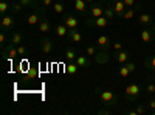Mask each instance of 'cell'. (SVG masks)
I'll return each mask as SVG.
<instances>
[{"label":"cell","instance_id":"6da1fadb","mask_svg":"<svg viewBox=\"0 0 155 115\" xmlns=\"http://www.w3.org/2000/svg\"><path fill=\"white\" fill-rule=\"evenodd\" d=\"M95 92L98 93L102 106H106V107H115L116 104H118V95H116L115 92L106 90V89H99V87H96Z\"/></svg>","mask_w":155,"mask_h":115},{"label":"cell","instance_id":"7a4b0ae2","mask_svg":"<svg viewBox=\"0 0 155 115\" xmlns=\"http://www.w3.org/2000/svg\"><path fill=\"white\" fill-rule=\"evenodd\" d=\"M141 92H143V87H141L138 83L129 84V86L124 89V98H126L127 103H135V101L140 98Z\"/></svg>","mask_w":155,"mask_h":115},{"label":"cell","instance_id":"3957f363","mask_svg":"<svg viewBox=\"0 0 155 115\" xmlns=\"http://www.w3.org/2000/svg\"><path fill=\"white\" fill-rule=\"evenodd\" d=\"M42 17H44V9L42 8H36L34 12H31V14H28L27 17H25V20H27L28 27H37L39 22L42 20Z\"/></svg>","mask_w":155,"mask_h":115},{"label":"cell","instance_id":"277c9868","mask_svg":"<svg viewBox=\"0 0 155 115\" xmlns=\"http://www.w3.org/2000/svg\"><path fill=\"white\" fill-rule=\"evenodd\" d=\"M85 23L88 27H96V28H107L109 27V19L106 16L101 17H85Z\"/></svg>","mask_w":155,"mask_h":115},{"label":"cell","instance_id":"5b68a950","mask_svg":"<svg viewBox=\"0 0 155 115\" xmlns=\"http://www.w3.org/2000/svg\"><path fill=\"white\" fill-rule=\"evenodd\" d=\"M16 25V19H14V14H3L2 19H0V30H6V31H12Z\"/></svg>","mask_w":155,"mask_h":115},{"label":"cell","instance_id":"8992f818","mask_svg":"<svg viewBox=\"0 0 155 115\" xmlns=\"http://www.w3.org/2000/svg\"><path fill=\"white\" fill-rule=\"evenodd\" d=\"M107 5H110V6L113 8V11L116 12V17H118V19L123 17L124 11L127 9V6H126V3L123 2V0H109Z\"/></svg>","mask_w":155,"mask_h":115},{"label":"cell","instance_id":"52a82bcc","mask_svg":"<svg viewBox=\"0 0 155 115\" xmlns=\"http://www.w3.org/2000/svg\"><path fill=\"white\" fill-rule=\"evenodd\" d=\"M39 45H41V50H42L44 55H51V52H53V48H54L53 41H51L48 36H42L41 41H39Z\"/></svg>","mask_w":155,"mask_h":115},{"label":"cell","instance_id":"ba28073f","mask_svg":"<svg viewBox=\"0 0 155 115\" xmlns=\"http://www.w3.org/2000/svg\"><path fill=\"white\" fill-rule=\"evenodd\" d=\"M67 37H68V42H71V44H81L84 39V34L79 28H71V30H68Z\"/></svg>","mask_w":155,"mask_h":115},{"label":"cell","instance_id":"9c48e42d","mask_svg":"<svg viewBox=\"0 0 155 115\" xmlns=\"http://www.w3.org/2000/svg\"><path fill=\"white\" fill-rule=\"evenodd\" d=\"M19 53H17V47L12 45L11 42L8 45L3 47V59H8V61H12L14 58H17Z\"/></svg>","mask_w":155,"mask_h":115},{"label":"cell","instance_id":"30bf717a","mask_svg":"<svg viewBox=\"0 0 155 115\" xmlns=\"http://www.w3.org/2000/svg\"><path fill=\"white\" fill-rule=\"evenodd\" d=\"M96 44H98V48L101 50V52H109V48L112 47L110 37L106 36V34H101L98 39H96Z\"/></svg>","mask_w":155,"mask_h":115},{"label":"cell","instance_id":"8fae6325","mask_svg":"<svg viewBox=\"0 0 155 115\" xmlns=\"http://www.w3.org/2000/svg\"><path fill=\"white\" fill-rule=\"evenodd\" d=\"M62 22L67 25V28H68V30L79 27V20H78V17H76L74 14H71V12H68V14L64 16V17H62Z\"/></svg>","mask_w":155,"mask_h":115},{"label":"cell","instance_id":"7c38bea8","mask_svg":"<svg viewBox=\"0 0 155 115\" xmlns=\"http://www.w3.org/2000/svg\"><path fill=\"white\" fill-rule=\"evenodd\" d=\"M90 16L92 17H101V16H104V3H93V5H90Z\"/></svg>","mask_w":155,"mask_h":115},{"label":"cell","instance_id":"4fadbf2b","mask_svg":"<svg viewBox=\"0 0 155 115\" xmlns=\"http://www.w3.org/2000/svg\"><path fill=\"white\" fill-rule=\"evenodd\" d=\"M140 37H141V41H143V42L149 44V42H152L155 39V34L150 30V27H144L143 30H141V33H140Z\"/></svg>","mask_w":155,"mask_h":115},{"label":"cell","instance_id":"5bb4252c","mask_svg":"<svg viewBox=\"0 0 155 115\" xmlns=\"http://www.w3.org/2000/svg\"><path fill=\"white\" fill-rule=\"evenodd\" d=\"M37 30H39V33H41V34H48L51 30H53V28H51V23H50V20L44 16L42 17V20L41 22H39V25H37Z\"/></svg>","mask_w":155,"mask_h":115},{"label":"cell","instance_id":"9a60e30c","mask_svg":"<svg viewBox=\"0 0 155 115\" xmlns=\"http://www.w3.org/2000/svg\"><path fill=\"white\" fill-rule=\"evenodd\" d=\"M74 62L79 66V69H88L90 66H92V62H90V59H88L87 55H78V58H76Z\"/></svg>","mask_w":155,"mask_h":115},{"label":"cell","instance_id":"2e32d148","mask_svg":"<svg viewBox=\"0 0 155 115\" xmlns=\"http://www.w3.org/2000/svg\"><path fill=\"white\" fill-rule=\"evenodd\" d=\"M54 34H56L58 37H65V36L68 34V28H67V25L64 23V22L58 23L56 27H54Z\"/></svg>","mask_w":155,"mask_h":115},{"label":"cell","instance_id":"e0dca14e","mask_svg":"<svg viewBox=\"0 0 155 115\" xmlns=\"http://www.w3.org/2000/svg\"><path fill=\"white\" fill-rule=\"evenodd\" d=\"M129 52H126V50H118V52H116L115 55H113V58L118 61L120 64H126L127 61H129Z\"/></svg>","mask_w":155,"mask_h":115},{"label":"cell","instance_id":"ac0fdd59","mask_svg":"<svg viewBox=\"0 0 155 115\" xmlns=\"http://www.w3.org/2000/svg\"><path fill=\"white\" fill-rule=\"evenodd\" d=\"M9 42L12 44V45H20L22 42H23V34L22 33H19V31H11V37H9Z\"/></svg>","mask_w":155,"mask_h":115},{"label":"cell","instance_id":"d6986e66","mask_svg":"<svg viewBox=\"0 0 155 115\" xmlns=\"http://www.w3.org/2000/svg\"><path fill=\"white\" fill-rule=\"evenodd\" d=\"M138 23L140 25H143V27H150V25L153 23V17L150 16V14H140V17H138Z\"/></svg>","mask_w":155,"mask_h":115},{"label":"cell","instance_id":"ffe728a7","mask_svg":"<svg viewBox=\"0 0 155 115\" xmlns=\"http://www.w3.org/2000/svg\"><path fill=\"white\" fill-rule=\"evenodd\" d=\"M141 8V3H138L137 6H132V8H127L126 11H124V14H123V20H130L134 16H135V12H137V9H140Z\"/></svg>","mask_w":155,"mask_h":115},{"label":"cell","instance_id":"44dd1931","mask_svg":"<svg viewBox=\"0 0 155 115\" xmlns=\"http://www.w3.org/2000/svg\"><path fill=\"white\" fill-rule=\"evenodd\" d=\"M73 3H74V8L78 12H81V14H87V2L85 0H73Z\"/></svg>","mask_w":155,"mask_h":115},{"label":"cell","instance_id":"7402d4cb","mask_svg":"<svg viewBox=\"0 0 155 115\" xmlns=\"http://www.w3.org/2000/svg\"><path fill=\"white\" fill-rule=\"evenodd\" d=\"M64 58H65L67 62H74L78 55H76V50L74 48H67L65 50V53H64Z\"/></svg>","mask_w":155,"mask_h":115},{"label":"cell","instance_id":"603a6c76","mask_svg":"<svg viewBox=\"0 0 155 115\" xmlns=\"http://www.w3.org/2000/svg\"><path fill=\"white\" fill-rule=\"evenodd\" d=\"M22 9H23V5L19 2H11L9 3V12L11 14H19V12H22Z\"/></svg>","mask_w":155,"mask_h":115},{"label":"cell","instance_id":"cb8c5ba5","mask_svg":"<svg viewBox=\"0 0 155 115\" xmlns=\"http://www.w3.org/2000/svg\"><path fill=\"white\" fill-rule=\"evenodd\" d=\"M144 67L147 69V70H155V55H150V56H147L146 58V61H144Z\"/></svg>","mask_w":155,"mask_h":115},{"label":"cell","instance_id":"d4e9b609","mask_svg":"<svg viewBox=\"0 0 155 115\" xmlns=\"http://www.w3.org/2000/svg\"><path fill=\"white\" fill-rule=\"evenodd\" d=\"M78 70H79V66H78L76 62H67V66H65V72H67V73L76 75Z\"/></svg>","mask_w":155,"mask_h":115},{"label":"cell","instance_id":"484cf974","mask_svg":"<svg viewBox=\"0 0 155 115\" xmlns=\"http://www.w3.org/2000/svg\"><path fill=\"white\" fill-rule=\"evenodd\" d=\"M104 16H106L109 20H112V19H116V12L113 11V8H112L110 5H106V6H104Z\"/></svg>","mask_w":155,"mask_h":115},{"label":"cell","instance_id":"4316f807","mask_svg":"<svg viewBox=\"0 0 155 115\" xmlns=\"http://www.w3.org/2000/svg\"><path fill=\"white\" fill-rule=\"evenodd\" d=\"M130 70H129V67L126 66V64H121V67L118 69V75L121 76V78H129V76H130Z\"/></svg>","mask_w":155,"mask_h":115},{"label":"cell","instance_id":"83f0119b","mask_svg":"<svg viewBox=\"0 0 155 115\" xmlns=\"http://www.w3.org/2000/svg\"><path fill=\"white\" fill-rule=\"evenodd\" d=\"M51 8H53V11L56 12V14H59V16L65 12V6H64V3H62V2H54Z\"/></svg>","mask_w":155,"mask_h":115},{"label":"cell","instance_id":"f1b7e54d","mask_svg":"<svg viewBox=\"0 0 155 115\" xmlns=\"http://www.w3.org/2000/svg\"><path fill=\"white\" fill-rule=\"evenodd\" d=\"M146 93L147 95H155V83H153V79L152 78H149V81H147V86H146Z\"/></svg>","mask_w":155,"mask_h":115},{"label":"cell","instance_id":"f546056e","mask_svg":"<svg viewBox=\"0 0 155 115\" xmlns=\"http://www.w3.org/2000/svg\"><path fill=\"white\" fill-rule=\"evenodd\" d=\"M85 55H87L88 58L96 56V55H98V48H96V45H88V47L85 48Z\"/></svg>","mask_w":155,"mask_h":115},{"label":"cell","instance_id":"4dcf8cb0","mask_svg":"<svg viewBox=\"0 0 155 115\" xmlns=\"http://www.w3.org/2000/svg\"><path fill=\"white\" fill-rule=\"evenodd\" d=\"M9 11V2H6V0H2L0 2V14H6V12Z\"/></svg>","mask_w":155,"mask_h":115},{"label":"cell","instance_id":"1f68e13d","mask_svg":"<svg viewBox=\"0 0 155 115\" xmlns=\"http://www.w3.org/2000/svg\"><path fill=\"white\" fill-rule=\"evenodd\" d=\"M37 78V70L34 67H28V72H27V79H36Z\"/></svg>","mask_w":155,"mask_h":115},{"label":"cell","instance_id":"d6a6232c","mask_svg":"<svg viewBox=\"0 0 155 115\" xmlns=\"http://www.w3.org/2000/svg\"><path fill=\"white\" fill-rule=\"evenodd\" d=\"M135 110H137L138 115H143V113H146V112L149 110V106H147V104H137Z\"/></svg>","mask_w":155,"mask_h":115},{"label":"cell","instance_id":"836d02e7","mask_svg":"<svg viewBox=\"0 0 155 115\" xmlns=\"http://www.w3.org/2000/svg\"><path fill=\"white\" fill-rule=\"evenodd\" d=\"M17 53H19V56H25V55H27V48H25L22 44L17 45Z\"/></svg>","mask_w":155,"mask_h":115},{"label":"cell","instance_id":"e575fe53","mask_svg":"<svg viewBox=\"0 0 155 115\" xmlns=\"http://www.w3.org/2000/svg\"><path fill=\"white\" fill-rule=\"evenodd\" d=\"M126 66L129 67V70H130V72H135V70H137V64H135L134 61H127Z\"/></svg>","mask_w":155,"mask_h":115},{"label":"cell","instance_id":"d590c367","mask_svg":"<svg viewBox=\"0 0 155 115\" xmlns=\"http://www.w3.org/2000/svg\"><path fill=\"white\" fill-rule=\"evenodd\" d=\"M53 0H41V5L44 6V8H48V6H53Z\"/></svg>","mask_w":155,"mask_h":115},{"label":"cell","instance_id":"8d00e7d4","mask_svg":"<svg viewBox=\"0 0 155 115\" xmlns=\"http://www.w3.org/2000/svg\"><path fill=\"white\" fill-rule=\"evenodd\" d=\"M147 106H149V109L152 110V113H155V96H153V98H150V101L147 103Z\"/></svg>","mask_w":155,"mask_h":115},{"label":"cell","instance_id":"74e56055","mask_svg":"<svg viewBox=\"0 0 155 115\" xmlns=\"http://www.w3.org/2000/svg\"><path fill=\"white\" fill-rule=\"evenodd\" d=\"M123 2L126 3L127 8H132L134 5H137V0H123Z\"/></svg>","mask_w":155,"mask_h":115},{"label":"cell","instance_id":"f35d334b","mask_svg":"<svg viewBox=\"0 0 155 115\" xmlns=\"http://www.w3.org/2000/svg\"><path fill=\"white\" fill-rule=\"evenodd\" d=\"M112 47L116 50V52H118V50H123V42H113Z\"/></svg>","mask_w":155,"mask_h":115},{"label":"cell","instance_id":"ab89813d","mask_svg":"<svg viewBox=\"0 0 155 115\" xmlns=\"http://www.w3.org/2000/svg\"><path fill=\"white\" fill-rule=\"evenodd\" d=\"M127 113H129V115H138L135 109H130V110H127Z\"/></svg>","mask_w":155,"mask_h":115},{"label":"cell","instance_id":"60d3db41","mask_svg":"<svg viewBox=\"0 0 155 115\" xmlns=\"http://www.w3.org/2000/svg\"><path fill=\"white\" fill-rule=\"evenodd\" d=\"M98 2H99V3H104V5H107V3H109V0H98Z\"/></svg>","mask_w":155,"mask_h":115},{"label":"cell","instance_id":"b9f144b4","mask_svg":"<svg viewBox=\"0 0 155 115\" xmlns=\"http://www.w3.org/2000/svg\"><path fill=\"white\" fill-rule=\"evenodd\" d=\"M150 30H152V31H153V34H155V22L150 25Z\"/></svg>","mask_w":155,"mask_h":115},{"label":"cell","instance_id":"7bdbcfd3","mask_svg":"<svg viewBox=\"0 0 155 115\" xmlns=\"http://www.w3.org/2000/svg\"><path fill=\"white\" fill-rule=\"evenodd\" d=\"M85 2H87V3H93V0H85Z\"/></svg>","mask_w":155,"mask_h":115},{"label":"cell","instance_id":"ee69618b","mask_svg":"<svg viewBox=\"0 0 155 115\" xmlns=\"http://www.w3.org/2000/svg\"><path fill=\"white\" fill-rule=\"evenodd\" d=\"M6 2H9V3H11V2H12V0H6Z\"/></svg>","mask_w":155,"mask_h":115}]
</instances>
